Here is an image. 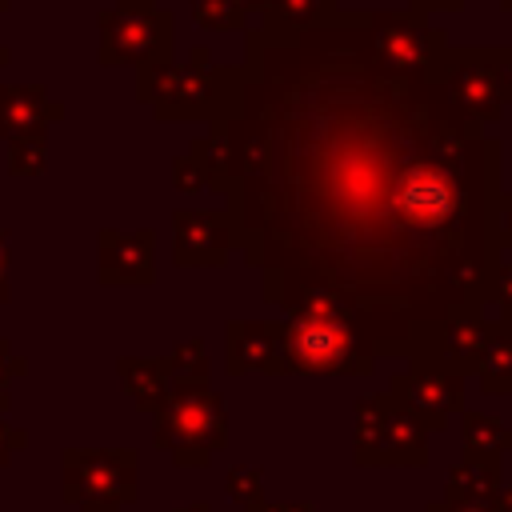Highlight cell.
<instances>
[{"label": "cell", "instance_id": "6da1fadb", "mask_svg": "<svg viewBox=\"0 0 512 512\" xmlns=\"http://www.w3.org/2000/svg\"><path fill=\"white\" fill-rule=\"evenodd\" d=\"M192 156L280 312L328 308L380 360H424L484 320L500 268V140L440 76L372 56L368 12L260 16L224 64Z\"/></svg>", "mask_w": 512, "mask_h": 512}, {"label": "cell", "instance_id": "7a4b0ae2", "mask_svg": "<svg viewBox=\"0 0 512 512\" xmlns=\"http://www.w3.org/2000/svg\"><path fill=\"white\" fill-rule=\"evenodd\" d=\"M152 440L176 468H208L228 444V408L208 380H172L168 400L152 412Z\"/></svg>", "mask_w": 512, "mask_h": 512}, {"label": "cell", "instance_id": "3957f363", "mask_svg": "<svg viewBox=\"0 0 512 512\" xmlns=\"http://www.w3.org/2000/svg\"><path fill=\"white\" fill-rule=\"evenodd\" d=\"M284 376H372L376 356L356 328L328 308H296L280 320Z\"/></svg>", "mask_w": 512, "mask_h": 512}, {"label": "cell", "instance_id": "277c9868", "mask_svg": "<svg viewBox=\"0 0 512 512\" xmlns=\"http://www.w3.org/2000/svg\"><path fill=\"white\" fill-rule=\"evenodd\" d=\"M352 456L360 468H420L428 464V428L388 388L360 396Z\"/></svg>", "mask_w": 512, "mask_h": 512}, {"label": "cell", "instance_id": "5b68a950", "mask_svg": "<svg viewBox=\"0 0 512 512\" xmlns=\"http://www.w3.org/2000/svg\"><path fill=\"white\" fill-rule=\"evenodd\" d=\"M60 496L80 512H124L140 496L136 448H64Z\"/></svg>", "mask_w": 512, "mask_h": 512}, {"label": "cell", "instance_id": "8992f818", "mask_svg": "<svg viewBox=\"0 0 512 512\" xmlns=\"http://www.w3.org/2000/svg\"><path fill=\"white\" fill-rule=\"evenodd\" d=\"M224 64H212L208 48H196L188 64H144L136 96L156 108V120H208L216 108Z\"/></svg>", "mask_w": 512, "mask_h": 512}, {"label": "cell", "instance_id": "52a82bcc", "mask_svg": "<svg viewBox=\"0 0 512 512\" xmlns=\"http://www.w3.org/2000/svg\"><path fill=\"white\" fill-rule=\"evenodd\" d=\"M172 60V16L156 0H116L100 12V64H164Z\"/></svg>", "mask_w": 512, "mask_h": 512}, {"label": "cell", "instance_id": "ba28073f", "mask_svg": "<svg viewBox=\"0 0 512 512\" xmlns=\"http://www.w3.org/2000/svg\"><path fill=\"white\" fill-rule=\"evenodd\" d=\"M368 44L372 56L392 72H428L444 56V36L420 16L400 12H368Z\"/></svg>", "mask_w": 512, "mask_h": 512}, {"label": "cell", "instance_id": "9c48e42d", "mask_svg": "<svg viewBox=\"0 0 512 512\" xmlns=\"http://www.w3.org/2000/svg\"><path fill=\"white\" fill-rule=\"evenodd\" d=\"M388 392L404 400L428 432H444L448 420L464 412V376L420 364V360H408V368L388 380Z\"/></svg>", "mask_w": 512, "mask_h": 512}, {"label": "cell", "instance_id": "30bf717a", "mask_svg": "<svg viewBox=\"0 0 512 512\" xmlns=\"http://www.w3.org/2000/svg\"><path fill=\"white\" fill-rule=\"evenodd\" d=\"M440 76L448 84V92L456 96V104L476 120V124H492L500 120V72H496V52H448L440 56Z\"/></svg>", "mask_w": 512, "mask_h": 512}, {"label": "cell", "instance_id": "8fae6325", "mask_svg": "<svg viewBox=\"0 0 512 512\" xmlns=\"http://www.w3.org/2000/svg\"><path fill=\"white\" fill-rule=\"evenodd\" d=\"M172 264L176 268H220L236 248L228 212L176 208L172 212Z\"/></svg>", "mask_w": 512, "mask_h": 512}, {"label": "cell", "instance_id": "7c38bea8", "mask_svg": "<svg viewBox=\"0 0 512 512\" xmlns=\"http://www.w3.org/2000/svg\"><path fill=\"white\" fill-rule=\"evenodd\" d=\"M100 284H152L156 280V232L100 228Z\"/></svg>", "mask_w": 512, "mask_h": 512}, {"label": "cell", "instance_id": "4fadbf2b", "mask_svg": "<svg viewBox=\"0 0 512 512\" xmlns=\"http://www.w3.org/2000/svg\"><path fill=\"white\" fill-rule=\"evenodd\" d=\"M228 372L248 376H284V344H280V320H228Z\"/></svg>", "mask_w": 512, "mask_h": 512}, {"label": "cell", "instance_id": "5bb4252c", "mask_svg": "<svg viewBox=\"0 0 512 512\" xmlns=\"http://www.w3.org/2000/svg\"><path fill=\"white\" fill-rule=\"evenodd\" d=\"M60 116L64 108L48 96L44 84H0V140L44 132Z\"/></svg>", "mask_w": 512, "mask_h": 512}, {"label": "cell", "instance_id": "9a60e30c", "mask_svg": "<svg viewBox=\"0 0 512 512\" xmlns=\"http://www.w3.org/2000/svg\"><path fill=\"white\" fill-rule=\"evenodd\" d=\"M488 340H492V320H456L436 336L432 352L420 364H432V368H444L456 376H476Z\"/></svg>", "mask_w": 512, "mask_h": 512}, {"label": "cell", "instance_id": "2e32d148", "mask_svg": "<svg viewBox=\"0 0 512 512\" xmlns=\"http://www.w3.org/2000/svg\"><path fill=\"white\" fill-rule=\"evenodd\" d=\"M116 372H120L124 396H132V404L140 412H148V416L172 392V360L168 356H120L116 360Z\"/></svg>", "mask_w": 512, "mask_h": 512}, {"label": "cell", "instance_id": "e0dca14e", "mask_svg": "<svg viewBox=\"0 0 512 512\" xmlns=\"http://www.w3.org/2000/svg\"><path fill=\"white\" fill-rule=\"evenodd\" d=\"M496 492H500V460H472V456H464L444 476V500L492 504Z\"/></svg>", "mask_w": 512, "mask_h": 512}, {"label": "cell", "instance_id": "ac0fdd59", "mask_svg": "<svg viewBox=\"0 0 512 512\" xmlns=\"http://www.w3.org/2000/svg\"><path fill=\"white\" fill-rule=\"evenodd\" d=\"M460 444L472 460H500L512 452V428L484 412H460Z\"/></svg>", "mask_w": 512, "mask_h": 512}, {"label": "cell", "instance_id": "d6986e66", "mask_svg": "<svg viewBox=\"0 0 512 512\" xmlns=\"http://www.w3.org/2000/svg\"><path fill=\"white\" fill-rule=\"evenodd\" d=\"M480 388L488 396H512V336L492 328V340L484 348V360L476 368Z\"/></svg>", "mask_w": 512, "mask_h": 512}, {"label": "cell", "instance_id": "ffe728a7", "mask_svg": "<svg viewBox=\"0 0 512 512\" xmlns=\"http://www.w3.org/2000/svg\"><path fill=\"white\" fill-rule=\"evenodd\" d=\"M48 168V132H28L8 140V172L12 176H40Z\"/></svg>", "mask_w": 512, "mask_h": 512}, {"label": "cell", "instance_id": "44dd1931", "mask_svg": "<svg viewBox=\"0 0 512 512\" xmlns=\"http://www.w3.org/2000/svg\"><path fill=\"white\" fill-rule=\"evenodd\" d=\"M192 16L208 32H236L248 28V8L240 0H192Z\"/></svg>", "mask_w": 512, "mask_h": 512}, {"label": "cell", "instance_id": "7402d4cb", "mask_svg": "<svg viewBox=\"0 0 512 512\" xmlns=\"http://www.w3.org/2000/svg\"><path fill=\"white\" fill-rule=\"evenodd\" d=\"M228 496L248 512V508H256V504H264V472L256 468V464H232L228 468Z\"/></svg>", "mask_w": 512, "mask_h": 512}, {"label": "cell", "instance_id": "603a6c76", "mask_svg": "<svg viewBox=\"0 0 512 512\" xmlns=\"http://www.w3.org/2000/svg\"><path fill=\"white\" fill-rule=\"evenodd\" d=\"M328 12H336V0H272L268 16L288 24V28H304V24H316Z\"/></svg>", "mask_w": 512, "mask_h": 512}, {"label": "cell", "instance_id": "cb8c5ba5", "mask_svg": "<svg viewBox=\"0 0 512 512\" xmlns=\"http://www.w3.org/2000/svg\"><path fill=\"white\" fill-rule=\"evenodd\" d=\"M172 380H208V352H204V340H180L172 352Z\"/></svg>", "mask_w": 512, "mask_h": 512}, {"label": "cell", "instance_id": "d4e9b609", "mask_svg": "<svg viewBox=\"0 0 512 512\" xmlns=\"http://www.w3.org/2000/svg\"><path fill=\"white\" fill-rule=\"evenodd\" d=\"M172 184L180 192H208V168L200 164V156H192V152L176 156L172 160Z\"/></svg>", "mask_w": 512, "mask_h": 512}, {"label": "cell", "instance_id": "484cf974", "mask_svg": "<svg viewBox=\"0 0 512 512\" xmlns=\"http://www.w3.org/2000/svg\"><path fill=\"white\" fill-rule=\"evenodd\" d=\"M492 300L500 304V320H492V328L512 336V264H508V260H500V268H496V288H492Z\"/></svg>", "mask_w": 512, "mask_h": 512}, {"label": "cell", "instance_id": "4316f807", "mask_svg": "<svg viewBox=\"0 0 512 512\" xmlns=\"http://www.w3.org/2000/svg\"><path fill=\"white\" fill-rule=\"evenodd\" d=\"M24 372H28V360H24V356H16L8 340H0V388L8 392V384H12V380H20Z\"/></svg>", "mask_w": 512, "mask_h": 512}, {"label": "cell", "instance_id": "83f0119b", "mask_svg": "<svg viewBox=\"0 0 512 512\" xmlns=\"http://www.w3.org/2000/svg\"><path fill=\"white\" fill-rule=\"evenodd\" d=\"M24 444H28V432H24V428H16V424H8V420L0 416V468H4V464H8Z\"/></svg>", "mask_w": 512, "mask_h": 512}, {"label": "cell", "instance_id": "f1b7e54d", "mask_svg": "<svg viewBox=\"0 0 512 512\" xmlns=\"http://www.w3.org/2000/svg\"><path fill=\"white\" fill-rule=\"evenodd\" d=\"M496 228H500V248H512V196L508 192L500 196V220H496Z\"/></svg>", "mask_w": 512, "mask_h": 512}, {"label": "cell", "instance_id": "f546056e", "mask_svg": "<svg viewBox=\"0 0 512 512\" xmlns=\"http://www.w3.org/2000/svg\"><path fill=\"white\" fill-rule=\"evenodd\" d=\"M428 512H496V504H468V500H436Z\"/></svg>", "mask_w": 512, "mask_h": 512}, {"label": "cell", "instance_id": "4dcf8cb0", "mask_svg": "<svg viewBox=\"0 0 512 512\" xmlns=\"http://www.w3.org/2000/svg\"><path fill=\"white\" fill-rule=\"evenodd\" d=\"M496 72H500V92L512 100V52H496Z\"/></svg>", "mask_w": 512, "mask_h": 512}, {"label": "cell", "instance_id": "1f68e13d", "mask_svg": "<svg viewBox=\"0 0 512 512\" xmlns=\"http://www.w3.org/2000/svg\"><path fill=\"white\" fill-rule=\"evenodd\" d=\"M248 512H316L308 500H284V504H256V508H248Z\"/></svg>", "mask_w": 512, "mask_h": 512}, {"label": "cell", "instance_id": "d6a6232c", "mask_svg": "<svg viewBox=\"0 0 512 512\" xmlns=\"http://www.w3.org/2000/svg\"><path fill=\"white\" fill-rule=\"evenodd\" d=\"M12 292H8V236H4V228H0V304L8 300Z\"/></svg>", "mask_w": 512, "mask_h": 512}, {"label": "cell", "instance_id": "836d02e7", "mask_svg": "<svg viewBox=\"0 0 512 512\" xmlns=\"http://www.w3.org/2000/svg\"><path fill=\"white\" fill-rule=\"evenodd\" d=\"M492 504H496V512H512V484H508V488H500Z\"/></svg>", "mask_w": 512, "mask_h": 512}, {"label": "cell", "instance_id": "e575fe53", "mask_svg": "<svg viewBox=\"0 0 512 512\" xmlns=\"http://www.w3.org/2000/svg\"><path fill=\"white\" fill-rule=\"evenodd\" d=\"M8 412H12V392L0 388V416H8Z\"/></svg>", "mask_w": 512, "mask_h": 512}, {"label": "cell", "instance_id": "d590c367", "mask_svg": "<svg viewBox=\"0 0 512 512\" xmlns=\"http://www.w3.org/2000/svg\"><path fill=\"white\" fill-rule=\"evenodd\" d=\"M176 512H208V504L200 500V504H184V508H176Z\"/></svg>", "mask_w": 512, "mask_h": 512}, {"label": "cell", "instance_id": "8d00e7d4", "mask_svg": "<svg viewBox=\"0 0 512 512\" xmlns=\"http://www.w3.org/2000/svg\"><path fill=\"white\" fill-rule=\"evenodd\" d=\"M420 8H440V0H416Z\"/></svg>", "mask_w": 512, "mask_h": 512}, {"label": "cell", "instance_id": "74e56055", "mask_svg": "<svg viewBox=\"0 0 512 512\" xmlns=\"http://www.w3.org/2000/svg\"><path fill=\"white\" fill-rule=\"evenodd\" d=\"M4 64H8V48L0 44V68H4Z\"/></svg>", "mask_w": 512, "mask_h": 512}, {"label": "cell", "instance_id": "f35d334b", "mask_svg": "<svg viewBox=\"0 0 512 512\" xmlns=\"http://www.w3.org/2000/svg\"><path fill=\"white\" fill-rule=\"evenodd\" d=\"M8 4H12V0H0V12H8Z\"/></svg>", "mask_w": 512, "mask_h": 512}]
</instances>
